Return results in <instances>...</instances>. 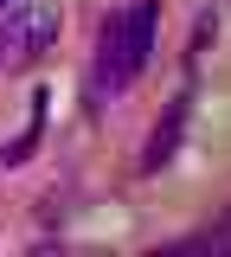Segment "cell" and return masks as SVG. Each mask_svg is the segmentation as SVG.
I'll list each match as a JSON object with an SVG mask.
<instances>
[{
	"mask_svg": "<svg viewBox=\"0 0 231 257\" xmlns=\"http://www.w3.org/2000/svg\"><path fill=\"white\" fill-rule=\"evenodd\" d=\"M186 109H193V96H180V103H167L161 128H154V142H148V155H141V174H161L173 148H180V135H186Z\"/></svg>",
	"mask_w": 231,
	"mask_h": 257,
	"instance_id": "3",
	"label": "cell"
},
{
	"mask_svg": "<svg viewBox=\"0 0 231 257\" xmlns=\"http://www.w3.org/2000/svg\"><path fill=\"white\" fill-rule=\"evenodd\" d=\"M154 32H161V0H129L97 26V58H90V103H116L154 58Z\"/></svg>",
	"mask_w": 231,
	"mask_h": 257,
	"instance_id": "1",
	"label": "cell"
},
{
	"mask_svg": "<svg viewBox=\"0 0 231 257\" xmlns=\"http://www.w3.org/2000/svg\"><path fill=\"white\" fill-rule=\"evenodd\" d=\"M0 7H7V0H0Z\"/></svg>",
	"mask_w": 231,
	"mask_h": 257,
	"instance_id": "4",
	"label": "cell"
},
{
	"mask_svg": "<svg viewBox=\"0 0 231 257\" xmlns=\"http://www.w3.org/2000/svg\"><path fill=\"white\" fill-rule=\"evenodd\" d=\"M58 39V7L52 0H7L0 7V71L39 58Z\"/></svg>",
	"mask_w": 231,
	"mask_h": 257,
	"instance_id": "2",
	"label": "cell"
}]
</instances>
